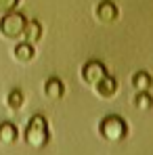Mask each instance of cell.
I'll return each mask as SVG.
<instances>
[{"mask_svg": "<svg viewBox=\"0 0 153 155\" xmlns=\"http://www.w3.org/2000/svg\"><path fill=\"white\" fill-rule=\"evenodd\" d=\"M25 143L34 149H42L48 145L51 140V132H48V122L42 113H36L32 115V120L27 122V128H25V134H23Z\"/></svg>", "mask_w": 153, "mask_h": 155, "instance_id": "obj_1", "label": "cell"}, {"mask_svg": "<svg viewBox=\"0 0 153 155\" xmlns=\"http://www.w3.org/2000/svg\"><path fill=\"white\" fill-rule=\"evenodd\" d=\"M99 134L107 143H120L128 136V124L126 120L118 117V115H107L103 117L99 124Z\"/></svg>", "mask_w": 153, "mask_h": 155, "instance_id": "obj_2", "label": "cell"}, {"mask_svg": "<svg viewBox=\"0 0 153 155\" xmlns=\"http://www.w3.org/2000/svg\"><path fill=\"white\" fill-rule=\"evenodd\" d=\"M25 23H27V19H25L23 13H19V11H8V13H4L2 19H0V34H2L4 38H8V40H17V38L23 36Z\"/></svg>", "mask_w": 153, "mask_h": 155, "instance_id": "obj_3", "label": "cell"}, {"mask_svg": "<svg viewBox=\"0 0 153 155\" xmlns=\"http://www.w3.org/2000/svg\"><path fill=\"white\" fill-rule=\"evenodd\" d=\"M105 76H107V67L103 65L101 61H97V59H92V61L84 63V67H82V80H84L88 86L99 84Z\"/></svg>", "mask_w": 153, "mask_h": 155, "instance_id": "obj_4", "label": "cell"}, {"mask_svg": "<svg viewBox=\"0 0 153 155\" xmlns=\"http://www.w3.org/2000/svg\"><path fill=\"white\" fill-rule=\"evenodd\" d=\"M95 15H97V19L101 21V23H113L118 17H120V11H118V6L111 2V0H101L99 4H97V11H95Z\"/></svg>", "mask_w": 153, "mask_h": 155, "instance_id": "obj_5", "label": "cell"}, {"mask_svg": "<svg viewBox=\"0 0 153 155\" xmlns=\"http://www.w3.org/2000/svg\"><path fill=\"white\" fill-rule=\"evenodd\" d=\"M95 92H97L101 99H113L115 92H118V82H115V78H111L107 74L99 84H95Z\"/></svg>", "mask_w": 153, "mask_h": 155, "instance_id": "obj_6", "label": "cell"}, {"mask_svg": "<svg viewBox=\"0 0 153 155\" xmlns=\"http://www.w3.org/2000/svg\"><path fill=\"white\" fill-rule=\"evenodd\" d=\"M153 86V78L149 71H136L132 76V88L134 92H149Z\"/></svg>", "mask_w": 153, "mask_h": 155, "instance_id": "obj_7", "label": "cell"}, {"mask_svg": "<svg viewBox=\"0 0 153 155\" xmlns=\"http://www.w3.org/2000/svg\"><path fill=\"white\" fill-rule=\"evenodd\" d=\"M19 138V128L13 122H0V143L2 145H13Z\"/></svg>", "mask_w": 153, "mask_h": 155, "instance_id": "obj_8", "label": "cell"}, {"mask_svg": "<svg viewBox=\"0 0 153 155\" xmlns=\"http://www.w3.org/2000/svg\"><path fill=\"white\" fill-rule=\"evenodd\" d=\"M13 54H15V59L19 61V63H29L34 57H36V48H34V44L32 42H19L17 46H15V51H13Z\"/></svg>", "mask_w": 153, "mask_h": 155, "instance_id": "obj_9", "label": "cell"}, {"mask_svg": "<svg viewBox=\"0 0 153 155\" xmlns=\"http://www.w3.org/2000/svg\"><path fill=\"white\" fill-rule=\"evenodd\" d=\"M44 94L48 99H61L65 94V84L59 80V78H48L44 82Z\"/></svg>", "mask_w": 153, "mask_h": 155, "instance_id": "obj_10", "label": "cell"}, {"mask_svg": "<svg viewBox=\"0 0 153 155\" xmlns=\"http://www.w3.org/2000/svg\"><path fill=\"white\" fill-rule=\"evenodd\" d=\"M23 38H25V42H38L40 38H42V25H40V21H36V19H32V21H27L25 23V31H23Z\"/></svg>", "mask_w": 153, "mask_h": 155, "instance_id": "obj_11", "label": "cell"}, {"mask_svg": "<svg viewBox=\"0 0 153 155\" xmlns=\"http://www.w3.org/2000/svg\"><path fill=\"white\" fill-rule=\"evenodd\" d=\"M6 105H8V109H13V111L21 109V107L25 105V94H23V90L13 88V90L8 92V97H6Z\"/></svg>", "mask_w": 153, "mask_h": 155, "instance_id": "obj_12", "label": "cell"}, {"mask_svg": "<svg viewBox=\"0 0 153 155\" xmlns=\"http://www.w3.org/2000/svg\"><path fill=\"white\" fill-rule=\"evenodd\" d=\"M132 105H134L138 111H149V109L153 107V97L149 94V92H136Z\"/></svg>", "mask_w": 153, "mask_h": 155, "instance_id": "obj_13", "label": "cell"}, {"mask_svg": "<svg viewBox=\"0 0 153 155\" xmlns=\"http://www.w3.org/2000/svg\"><path fill=\"white\" fill-rule=\"evenodd\" d=\"M19 4V0H0V13H8V11H15Z\"/></svg>", "mask_w": 153, "mask_h": 155, "instance_id": "obj_14", "label": "cell"}]
</instances>
